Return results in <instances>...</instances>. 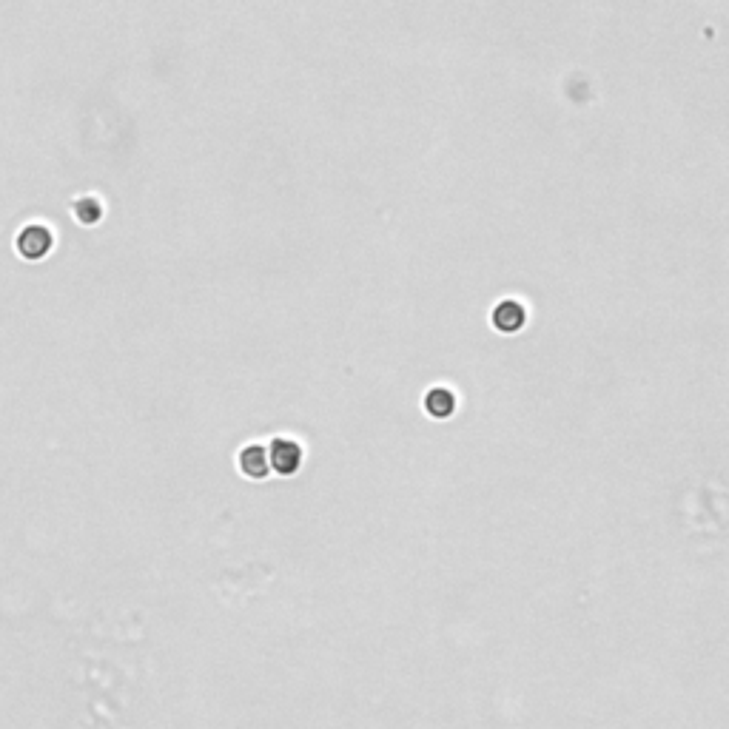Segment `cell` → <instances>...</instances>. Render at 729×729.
Instances as JSON below:
<instances>
[{"instance_id":"cell-6","label":"cell","mask_w":729,"mask_h":729,"mask_svg":"<svg viewBox=\"0 0 729 729\" xmlns=\"http://www.w3.org/2000/svg\"><path fill=\"white\" fill-rule=\"evenodd\" d=\"M75 217L80 220V223L92 225L103 217V206H100L94 197H83V200H77L75 203Z\"/></svg>"},{"instance_id":"cell-3","label":"cell","mask_w":729,"mask_h":729,"mask_svg":"<svg viewBox=\"0 0 729 729\" xmlns=\"http://www.w3.org/2000/svg\"><path fill=\"white\" fill-rule=\"evenodd\" d=\"M524 319H527V311H524L522 302L505 300L493 308V325H496L502 334H516V331H522Z\"/></svg>"},{"instance_id":"cell-1","label":"cell","mask_w":729,"mask_h":729,"mask_svg":"<svg viewBox=\"0 0 729 729\" xmlns=\"http://www.w3.org/2000/svg\"><path fill=\"white\" fill-rule=\"evenodd\" d=\"M52 243L55 237L46 225H26L18 237V251L26 260H40L52 251Z\"/></svg>"},{"instance_id":"cell-2","label":"cell","mask_w":729,"mask_h":729,"mask_svg":"<svg viewBox=\"0 0 729 729\" xmlns=\"http://www.w3.org/2000/svg\"><path fill=\"white\" fill-rule=\"evenodd\" d=\"M268 465L280 476H291L302 465V448L294 439H274V445L268 450Z\"/></svg>"},{"instance_id":"cell-4","label":"cell","mask_w":729,"mask_h":729,"mask_svg":"<svg viewBox=\"0 0 729 729\" xmlns=\"http://www.w3.org/2000/svg\"><path fill=\"white\" fill-rule=\"evenodd\" d=\"M240 470H243L248 479H265L268 476V450L262 448V445H248L243 448L240 453Z\"/></svg>"},{"instance_id":"cell-5","label":"cell","mask_w":729,"mask_h":729,"mask_svg":"<svg viewBox=\"0 0 729 729\" xmlns=\"http://www.w3.org/2000/svg\"><path fill=\"white\" fill-rule=\"evenodd\" d=\"M425 411L433 416V419H448L456 411V396L450 388H430L425 393Z\"/></svg>"}]
</instances>
